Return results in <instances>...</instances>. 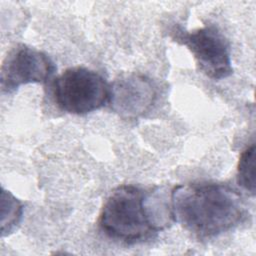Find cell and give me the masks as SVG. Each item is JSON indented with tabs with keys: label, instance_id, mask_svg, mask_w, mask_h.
Instances as JSON below:
<instances>
[{
	"label": "cell",
	"instance_id": "cell-1",
	"mask_svg": "<svg viewBox=\"0 0 256 256\" xmlns=\"http://www.w3.org/2000/svg\"><path fill=\"white\" fill-rule=\"evenodd\" d=\"M174 221L198 238H213L238 226L246 208L233 187L221 183L177 185L170 194Z\"/></svg>",
	"mask_w": 256,
	"mask_h": 256
},
{
	"label": "cell",
	"instance_id": "cell-2",
	"mask_svg": "<svg viewBox=\"0 0 256 256\" xmlns=\"http://www.w3.org/2000/svg\"><path fill=\"white\" fill-rule=\"evenodd\" d=\"M171 220L170 202L134 185H121L104 203L99 226L107 236L132 244L151 238Z\"/></svg>",
	"mask_w": 256,
	"mask_h": 256
},
{
	"label": "cell",
	"instance_id": "cell-3",
	"mask_svg": "<svg viewBox=\"0 0 256 256\" xmlns=\"http://www.w3.org/2000/svg\"><path fill=\"white\" fill-rule=\"evenodd\" d=\"M57 106L71 114H87L103 107L110 98V86L97 72L85 67L66 69L52 82Z\"/></svg>",
	"mask_w": 256,
	"mask_h": 256
},
{
	"label": "cell",
	"instance_id": "cell-4",
	"mask_svg": "<svg viewBox=\"0 0 256 256\" xmlns=\"http://www.w3.org/2000/svg\"><path fill=\"white\" fill-rule=\"evenodd\" d=\"M171 36L175 41L188 47L200 71L207 77L220 80L232 74L229 43L216 26L206 25L193 31H186L175 25L171 29Z\"/></svg>",
	"mask_w": 256,
	"mask_h": 256
},
{
	"label": "cell",
	"instance_id": "cell-5",
	"mask_svg": "<svg viewBox=\"0 0 256 256\" xmlns=\"http://www.w3.org/2000/svg\"><path fill=\"white\" fill-rule=\"evenodd\" d=\"M53 61L43 52L20 44L12 48L1 65V91L11 94L21 85L46 82L54 73Z\"/></svg>",
	"mask_w": 256,
	"mask_h": 256
},
{
	"label": "cell",
	"instance_id": "cell-6",
	"mask_svg": "<svg viewBox=\"0 0 256 256\" xmlns=\"http://www.w3.org/2000/svg\"><path fill=\"white\" fill-rule=\"evenodd\" d=\"M156 90L149 78L132 74L117 79L110 86L111 108L125 118L143 115L154 103Z\"/></svg>",
	"mask_w": 256,
	"mask_h": 256
},
{
	"label": "cell",
	"instance_id": "cell-7",
	"mask_svg": "<svg viewBox=\"0 0 256 256\" xmlns=\"http://www.w3.org/2000/svg\"><path fill=\"white\" fill-rule=\"evenodd\" d=\"M237 182L252 196L255 195V145L247 147L241 154L237 168Z\"/></svg>",
	"mask_w": 256,
	"mask_h": 256
},
{
	"label": "cell",
	"instance_id": "cell-8",
	"mask_svg": "<svg viewBox=\"0 0 256 256\" xmlns=\"http://www.w3.org/2000/svg\"><path fill=\"white\" fill-rule=\"evenodd\" d=\"M4 192L5 194L2 193V200L7 205V207H5V205L3 204H2V207L3 209L7 210V212L5 211L2 212V223H1L2 236L9 234L15 228V226L19 223L21 219L22 211H23L22 204L9 192H6V191Z\"/></svg>",
	"mask_w": 256,
	"mask_h": 256
}]
</instances>
